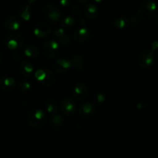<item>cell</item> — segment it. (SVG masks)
Instances as JSON below:
<instances>
[{"instance_id": "obj_1", "label": "cell", "mask_w": 158, "mask_h": 158, "mask_svg": "<svg viewBox=\"0 0 158 158\" xmlns=\"http://www.w3.org/2000/svg\"><path fill=\"white\" fill-rule=\"evenodd\" d=\"M157 11V5L153 0H144L140 3L137 15L140 19L143 21H148L154 16Z\"/></svg>"}, {"instance_id": "obj_2", "label": "cell", "mask_w": 158, "mask_h": 158, "mask_svg": "<svg viewBox=\"0 0 158 158\" xmlns=\"http://www.w3.org/2000/svg\"><path fill=\"white\" fill-rule=\"evenodd\" d=\"M47 116L40 109L31 110L27 115V123L31 127L40 128L47 122Z\"/></svg>"}, {"instance_id": "obj_3", "label": "cell", "mask_w": 158, "mask_h": 158, "mask_svg": "<svg viewBox=\"0 0 158 158\" xmlns=\"http://www.w3.org/2000/svg\"><path fill=\"white\" fill-rule=\"evenodd\" d=\"M3 43L9 49L18 50L23 48L24 45V37L22 34L17 32L8 34L3 39Z\"/></svg>"}, {"instance_id": "obj_4", "label": "cell", "mask_w": 158, "mask_h": 158, "mask_svg": "<svg viewBox=\"0 0 158 158\" xmlns=\"http://www.w3.org/2000/svg\"><path fill=\"white\" fill-rule=\"evenodd\" d=\"M43 17L49 23H57L62 16L60 9L54 4H47L43 7L42 11Z\"/></svg>"}, {"instance_id": "obj_5", "label": "cell", "mask_w": 158, "mask_h": 158, "mask_svg": "<svg viewBox=\"0 0 158 158\" xmlns=\"http://www.w3.org/2000/svg\"><path fill=\"white\" fill-rule=\"evenodd\" d=\"M42 52L48 59L56 58L60 52V45L54 40L46 41L42 44Z\"/></svg>"}, {"instance_id": "obj_6", "label": "cell", "mask_w": 158, "mask_h": 158, "mask_svg": "<svg viewBox=\"0 0 158 158\" xmlns=\"http://www.w3.org/2000/svg\"><path fill=\"white\" fill-rule=\"evenodd\" d=\"M154 52L151 49H144L141 51L137 57V63L141 68L148 69L154 63Z\"/></svg>"}, {"instance_id": "obj_7", "label": "cell", "mask_w": 158, "mask_h": 158, "mask_svg": "<svg viewBox=\"0 0 158 158\" xmlns=\"http://www.w3.org/2000/svg\"><path fill=\"white\" fill-rule=\"evenodd\" d=\"M60 109L66 117H73L77 112V104L70 97H63L60 100Z\"/></svg>"}, {"instance_id": "obj_8", "label": "cell", "mask_w": 158, "mask_h": 158, "mask_svg": "<svg viewBox=\"0 0 158 158\" xmlns=\"http://www.w3.org/2000/svg\"><path fill=\"white\" fill-rule=\"evenodd\" d=\"M49 128L52 133L55 134H60L64 129V119L58 114H51L49 119Z\"/></svg>"}, {"instance_id": "obj_9", "label": "cell", "mask_w": 158, "mask_h": 158, "mask_svg": "<svg viewBox=\"0 0 158 158\" xmlns=\"http://www.w3.org/2000/svg\"><path fill=\"white\" fill-rule=\"evenodd\" d=\"M72 94L73 97L77 100H83L87 97L88 94H89V88L86 83L80 82L74 85L72 90Z\"/></svg>"}, {"instance_id": "obj_10", "label": "cell", "mask_w": 158, "mask_h": 158, "mask_svg": "<svg viewBox=\"0 0 158 158\" xmlns=\"http://www.w3.org/2000/svg\"><path fill=\"white\" fill-rule=\"evenodd\" d=\"M72 67L71 60L66 57H61L54 63V70L57 73H66Z\"/></svg>"}, {"instance_id": "obj_11", "label": "cell", "mask_w": 158, "mask_h": 158, "mask_svg": "<svg viewBox=\"0 0 158 158\" xmlns=\"http://www.w3.org/2000/svg\"><path fill=\"white\" fill-rule=\"evenodd\" d=\"M96 110H97V106L95 103H91V102H85L79 106L78 112L82 117L89 118L94 116Z\"/></svg>"}, {"instance_id": "obj_12", "label": "cell", "mask_w": 158, "mask_h": 158, "mask_svg": "<svg viewBox=\"0 0 158 158\" xmlns=\"http://www.w3.org/2000/svg\"><path fill=\"white\" fill-rule=\"evenodd\" d=\"M93 33L87 28H80L75 30L73 33V40L78 43H85L92 39Z\"/></svg>"}, {"instance_id": "obj_13", "label": "cell", "mask_w": 158, "mask_h": 158, "mask_svg": "<svg viewBox=\"0 0 158 158\" xmlns=\"http://www.w3.org/2000/svg\"><path fill=\"white\" fill-rule=\"evenodd\" d=\"M16 86L15 80L12 77L3 76L0 77V89L5 92H12Z\"/></svg>"}, {"instance_id": "obj_14", "label": "cell", "mask_w": 158, "mask_h": 158, "mask_svg": "<svg viewBox=\"0 0 158 158\" xmlns=\"http://www.w3.org/2000/svg\"><path fill=\"white\" fill-rule=\"evenodd\" d=\"M52 32L50 26L46 23H39L34 27V34L39 38H46Z\"/></svg>"}, {"instance_id": "obj_15", "label": "cell", "mask_w": 158, "mask_h": 158, "mask_svg": "<svg viewBox=\"0 0 158 158\" xmlns=\"http://www.w3.org/2000/svg\"><path fill=\"white\" fill-rule=\"evenodd\" d=\"M72 63V67L74 72L77 73H82L84 70V63L85 60L84 57L81 54H75L72 57L71 60Z\"/></svg>"}, {"instance_id": "obj_16", "label": "cell", "mask_w": 158, "mask_h": 158, "mask_svg": "<svg viewBox=\"0 0 158 158\" xmlns=\"http://www.w3.org/2000/svg\"><path fill=\"white\" fill-rule=\"evenodd\" d=\"M3 25H4L6 29H10V30L12 31L18 30L21 27L20 22L14 15H9V16L6 17L5 19L4 22H3Z\"/></svg>"}, {"instance_id": "obj_17", "label": "cell", "mask_w": 158, "mask_h": 158, "mask_svg": "<svg viewBox=\"0 0 158 158\" xmlns=\"http://www.w3.org/2000/svg\"><path fill=\"white\" fill-rule=\"evenodd\" d=\"M19 70L21 73L22 75L25 77H29L32 74L34 70V68L31 62L29 60H25L21 62L19 66Z\"/></svg>"}, {"instance_id": "obj_18", "label": "cell", "mask_w": 158, "mask_h": 158, "mask_svg": "<svg viewBox=\"0 0 158 158\" xmlns=\"http://www.w3.org/2000/svg\"><path fill=\"white\" fill-rule=\"evenodd\" d=\"M53 34L62 46H68L70 44V38L67 34H66L63 29H56L54 31Z\"/></svg>"}, {"instance_id": "obj_19", "label": "cell", "mask_w": 158, "mask_h": 158, "mask_svg": "<svg viewBox=\"0 0 158 158\" xmlns=\"http://www.w3.org/2000/svg\"><path fill=\"white\" fill-rule=\"evenodd\" d=\"M37 97H35V94H26L24 96H20L19 98V103L23 107H29L32 106L36 102Z\"/></svg>"}, {"instance_id": "obj_20", "label": "cell", "mask_w": 158, "mask_h": 158, "mask_svg": "<svg viewBox=\"0 0 158 158\" xmlns=\"http://www.w3.org/2000/svg\"><path fill=\"white\" fill-rule=\"evenodd\" d=\"M130 25L129 17L126 16H119L114 19V20L112 23V26L114 29H125L127 28Z\"/></svg>"}, {"instance_id": "obj_21", "label": "cell", "mask_w": 158, "mask_h": 158, "mask_svg": "<svg viewBox=\"0 0 158 158\" xmlns=\"http://www.w3.org/2000/svg\"><path fill=\"white\" fill-rule=\"evenodd\" d=\"M83 11H84V14L86 18L89 19H94L98 15V9H97V6L94 3L86 4Z\"/></svg>"}, {"instance_id": "obj_22", "label": "cell", "mask_w": 158, "mask_h": 158, "mask_svg": "<svg viewBox=\"0 0 158 158\" xmlns=\"http://www.w3.org/2000/svg\"><path fill=\"white\" fill-rule=\"evenodd\" d=\"M44 108L49 114H53L58 111L59 105L53 98H48L44 102Z\"/></svg>"}, {"instance_id": "obj_23", "label": "cell", "mask_w": 158, "mask_h": 158, "mask_svg": "<svg viewBox=\"0 0 158 158\" xmlns=\"http://www.w3.org/2000/svg\"><path fill=\"white\" fill-rule=\"evenodd\" d=\"M24 54L28 58L34 60L40 56V50L37 46H34V45H29L24 49Z\"/></svg>"}, {"instance_id": "obj_24", "label": "cell", "mask_w": 158, "mask_h": 158, "mask_svg": "<svg viewBox=\"0 0 158 158\" xmlns=\"http://www.w3.org/2000/svg\"><path fill=\"white\" fill-rule=\"evenodd\" d=\"M45 70H46L45 78L40 83L45 86H52L55 83V75H54V73L49 69H46Z\"/></svg>"}, {"instance_id": "obj_25", "label": "cell", "mask_w": 158, "mask_h": 158, "mask_svg": "<svg viewBox=\"0 0 158 158\" xmlns=\"http://www.w3.org/2000/svg\"><path fill=\"white\" fill-rule=\"evenodd\" d=\"M19 13L20 16H21L23 19L26 20V21L30 19L31 10L29 6L23 5V6L19 8Z\"/></svg>"}, {"instance_id": "obj_26", "label": "cell", "mask_w": 158, "mask_h": 158, "mask_svg": "<svg viewBox=\"0 0 158 158\" xmlns=\"http://www.w3.org/2000/svg\"><path fill=\"white\" fill-rule=\"evenodd\" d=\"M74 23H75V21H74V19L73 18L72 16H66L65 18H63L61 21V25L64 28H66V29H69V28H71L72 26H73Z\"/></svg>"}, {"instance_id": "obj_27", "label": "cell", "mask_w": 158, "mask_h": 158, "mask_svg": "<svg viewBox=\"0 0 158 158\" xmlns=\"http://www.w3.org/2000/svg\"><path fill=\"white\" fill-rule=\"evenodd\" d=\"M151 50L155 53H158V33H156L155 35L153 36L152 40H151Z\"/></svg>"}, {"instance_id": "obj_28", "label": "cell", "mask_w": 158, "mask_h": 158, "mask_svg": "<svg viewBox=\"0 0 158 158\" xmlns=\"http://www.w3.org/2000/svg\"><path fill=\"white\" fill-rule=\"evenodd\" d=\"M94 97L96 103H98V104H102L105 100L104 94L101 92H96L95 94H94Z\"/></svg>"}, {"instance_id": "obj_29", "label": "cell", "mask_w": 158, "mask_h": 158, "mask_svg": "<svg viewBox=\"0 0 158 158\" xmlns=\"http://www.w3.org/2000/svg\"><path fill=\"white\" fill-rule=\"evenodd\" d=\"M31 88V84L28 82H22L19 83V89L22 92H28Z\"/></svg>"}, {"instance_id": "obj_30", "label": "cell", "mask_w": 158, "mask_h": 158, "mask_svg": "<svg viewBox=\"0 0 158 158\" xmlns=\"http://www.w3.org/2000/svg\"><path fill=\"white\" fill-rule=\"evenodd\" d=\"M73 12L76 15H80L81 14V9L78 6H74L73 7Z\"/></svg>"}, {"instance_id": "obj_31", "label": "cell", "mask_w": 158, "mask_h": 158, "mask_svg": "<svg viewBox=\"0 0 158 158\" xmlns=\"http://www.w3.org/2000/svg\"><path fill=\"white\" fill-rule=\"evenodd\" d=\"M72 0H60V3L62 6H68L70 5Z\"/></svg>"}, {"instance_id": "obj_32", "label": "cell", "mask_w": 158, "mask_h": 158, "mask_svg": "<svg viewBox=\"0 0 158 158\" xmlns=\"http://www.w3.org/2000/svg\"><path fill=\"white\" fill-rule=\"evenodd\" d=\"M3 59H4V55H3L2 52H1V51H0V63H2V61L3 60Z\"/></svg>"}, {"instance_id": "obj_33", "label": "cell", "mask_w": 158, "mask_h": 158, "mask_svg": "<svg viewBox=\"0 0 158 158\" xmlns=\"http://www.w3.org/2000/svg\"><path fill=\"white\" fill-rule=\"evenodd\" d=\"M76 1L78 2H80V3H86V2H87L89 0H76Z\"/></svg>"}, {"instance_id": "obj_34", "label": "cell", "mask_w": 158, "mask_h": 158, "mask_svg": "<svg viewBox=\"0 0 158 158\" xmlns=\"http://www.w3.org/2000/svg\"><path fill=\"white\" fill-rule=\"evenodd\" d=\"M155 25L158 28V15H157V17H156V19H155Z\"/></svg>"}, {"instance_id": "obj_35", "label": "cell", "mask_w": 158, "mask_h": 158, "mask_svg": "<svg viewBox=\"0 0 158 158\" xmlns=\"http://www.w3.org/2000/svg\"><path fill=\"white\" fill-rule=\"evenodd\" d=\"M94 1H95L96 2H97V3H101V2H103L104 0H94Z\"/></svg>"}, {"instance_id": "obj_36", "label": "cell", "mask_w": 158, "mask_h": 158, "mask_svg": "<svg viewBox=\"0 0 158 158\" xmlns=\"http://www.w3.org/2000/svg\"><path fill=\"white\" fill-rule=\"evenodd\" d=\"M157 62H158V53H157Z\"/></svg>"}]
</instances>
